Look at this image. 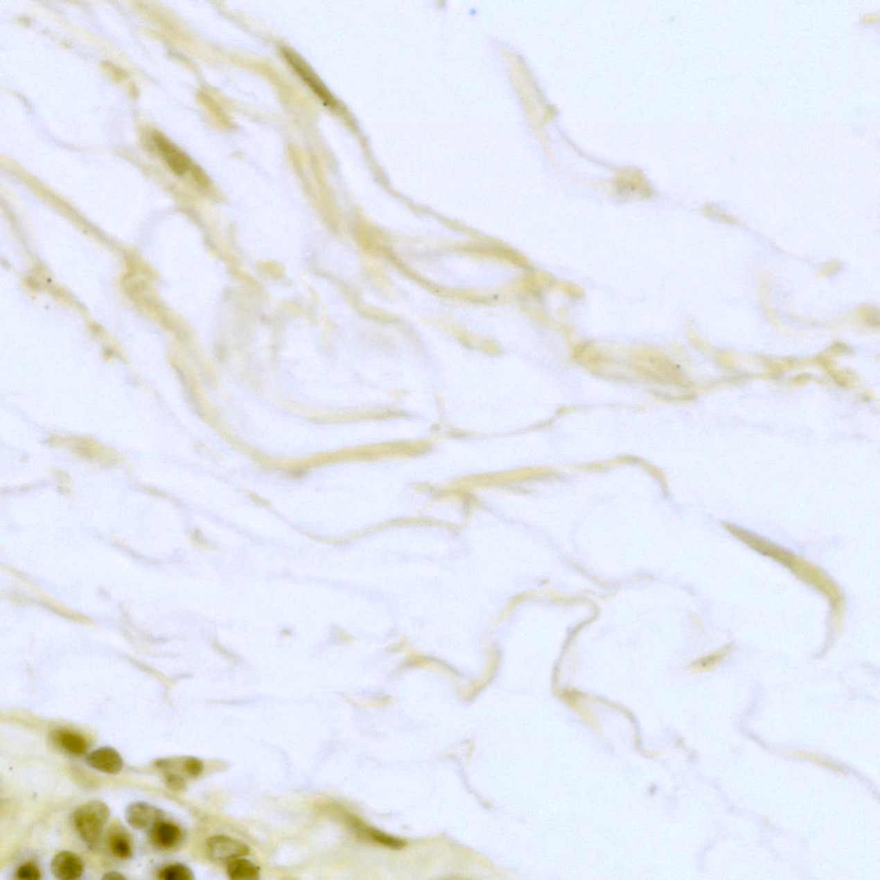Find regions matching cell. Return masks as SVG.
<instances>
[{
  "mask_svg": "<svg viewBox=\"0 0 880 880\" xmlns=\"http://www.w3.org/2000/svg\"><path fill=\"white\" fill-rule=\"evenodd\" d=\"M42 877L41 872L33 863H26L19 868L17 878L22 880H38Z\"/></svg>",
  "mask_w": 880,
  "mask_h": 880,
  "instance_id": "18",
  "label": "cell"
},
{
  "mask_svg": "<svg viewBox=\"0 0 880 880\" xmlns=\"http://www.w3.org/2000/svg\"><path fill=\"white\" fill-rule=\"evenodd\" d=\"M159 878L163 880H192L194 874L191 868L182 864L168 865L159 872Z\"/></svg>",
  "mask_w": 880,
  "mask_h": 880,
  "instance_id": "14",
  "label": "cell"
},
{
  "mask_svg": "<svg viewBox=\"0 0 880 880\" xmlns=\"http://www.w3.org/2000/svg\"><path fill=\"white\" fill-rule=\"evenodd\" d=\"M725 527L749 548L789 568L801 581L813 586L826 597L831 607L833 622L835 627L839 628L845 615V597L836 583L822 568L746 529L729 524H725Z\"/></svg>",
  "mask_w": 880,
  "mask_h": 880,
  "instance_id": "1",
  "label": "cell"
},
{
  "mask_svg": "<svg viewBox=\"0 0 880 880\" xmlns=\"http://www.w3.org/2000/svg\"><path fill=\"white\" fill-rule=\"evenodd\" d=\"M110 811L107 804L93 800L75 811L73 822L82 839L89 844H96L101 838L103 827L108 822Z\"/></svg>",
  "mask_w": 880,
  "mask_h": 880,
  "instance_id": "2",
  "label": "cell"
},
{
  "mask_svg": "<svg viewBox=\"0 0 880 880\" xmlns=\"http://www.w3.org/2000/svg\"><path fill=\"white\" fill-rule=\"evenodd\" d=\"M792 754L793 755L794 757L803 758V759L809 760L811 762H813V763L817 764L818 765H821V766L822 767L831 768V770H838V768H837L836 765L831 763V762L828 761L827 759H825V758L824 757L818 756V755H816L813 753H810V751L799 750V751H795V753H793Z\"/></svg>",
  "mask_w": 880,
  "mask_h": 880,
  "instance_id": "17",
  "label": "cell"
},
{
  "mask_svg": "<svg viewBox=\"0 0 880 880\" xmlns=\"http://www.w3.org/2000/svg\"><path fill=\"white\" fill-rule=\"evenodd\" d=\"M362 829L364 833H366V834L369 836L371 839L376 841V842H378V843L382 844V845L391 847V849H401V847L405 845V843H404L403 841L386 835L385 833L377 831V829L364 827H363Z\"/></svg>",
  "mask_w": 880,
  "mask_h": 880,
  "instance_id": "15",
  "label": "cell"
},
{
  "mask_svg": "<svg viewBox=\"0 0 880 880\" xmlns=\"http://www.w3.org/2000/svg\"><path fill=\"white\" fill-rule=\"evenodd\" d=\"M53 739L64 750L71 754L84 755L87 751V741L83 736L71 731H56L53 733Z\"/></svg>",
  "mask_w": 880,
  "mask_h": 880,
  "instance_id": "10",
  "label": "cell"
},
{
  "mask_svg": "<svg viewBox=\"0 0 880 880\" xmlns=\"http://www.w3.org/2000/svg\"><path fill=\"white\" fill-rule=\"evenodd\" d=\"M227 874L234 880H252L259 878L260 868L246 859L238 858L227 863Z\"/></svg>",
  "mask_w": 880,
  "mask_h": 880,
  "instance_id": "11",
  "label": "cell"
},
{
  "mask_svg": "<svg viewBox=\"0 0 880 880\" xmlns=\"http://www.w3.org/2000/svg\"><path fill=\"white\" fill-rule=\"evenodd\" d=\"M103 879H111V880H112V879H113V880H118V879H126V877H125V876H124V875H123V874H120V872H107V874H105V875H103Z\"/></svg>",
  "mask_w": 880,
  "mask_h": 880,
  "instance_id": "21",
  "label": "cell"
},
{
  "mask_svg": "<svg viewBox=\"0 0 880 880\" xmlns=\"http://www.w3.org/2000/svg\"><path fill=\"white\" fill-rule=\"evenodd\" d=\"M85 869L84 862L78 854L62 851L53 858L51 871L56 879L73 880L80 878Z\"/></svg>",
  "mask_w": 880,
  "mask_h": 880,
  "instance_id": "5",
  "label": "cell"
},
{
  "mask_svg": "<svg viewBox=\"0 0 880 880\" xmlns=\"http://www.w3.org/2000/svg\"><path fill=\"white\" fill-rule=\"evenodd\" d=\"M166 782L167 786L174 791H181L185 788V780L176 773L166 772Z\"/></svg>",
  "mask_w": 880,
  "mask_h": 880,
  "instance_id": "20",
  "label": "cell"
},
{
  "mask_svg": "<svg viewBox=\"0 0 880 880\" xmlns=\"http://www.w3.org/2000/svg\"><path fill=\"white\" fill-rule=\"evenodd\" d=\"M283 55L285 58L288 60L290 65L294 68L299 76L308 85L317 98L323 101L325 105L331 107L336 105L334 96L331 95L328 88L322 83L317 75L313 73L309 66L298 55L285 49H283Z\"/></svg>",
  "mask_w": 880,
  "mask_h": 880,
  "instance_id": "4",
  "label": "cell"
},
{
  "mask_svg": "<svg viewBox=\"0 0 880 880\" xmlns=\"http://www.w3.org/2000/svg\"><path fill=\"white\" fill-rule=\"evenodd\" d=\"M207 850L211 860L217 863H229L249 853V847L245 843L224 835L211 837L207 841Z\"/></svg>",
  "mask_w": 880,
  "mask_h": 880,
  "instance_id": "3",
  "label": "cell"
},
{
  "mask_svg": "<svg viewBox=\"0 0 880 880\" xmlns=\"http://www.w3.org/2000/svg\"><path fill=\"white\" fill-rule=\"evenodd\" d=\"M163 813L152 804L135 802L126 811L127 822L132 828L143 829L152 827L156 822L162 820Z\"/></svg>",
  "mask_w": 880,
  "mask_h": 880,
  "instance_id": "7",
  "label": "cell"
},
{
  "mask_svg": "<svg viewBox=\"0 0 880 880\" xmlns=\"http://www.w3.org/2000/svg\"><path fill=\"white\" fill-rule=\"evenodd\" d=\"M732 651V645H726L720 650L716 651L710 655L701 658L700 660L694 662L690 669L694 672H705L713 670L717 667L723 661L729 653Z\"/></svg>",
  "mask_w": 880,
  "mask_h": 880,
  "instance_id": "12",
  "label": "cell"
},
{
  "mask_svg": "<svg viewBox=\"0 0 880 880\" xmlns=\"http://www.w3.org/2000/svg\"><path fill=\"white\" fill-rule=\"evenodd\" d=\"M87 762L89 766L106 774H118L123 768V757L111 747H102L92 751L88 755Z\"/></svg>",
  "mask_w": 880,
  "mask_h": 880,
  "instance_id": "8",
  "label": "cell"
},
{
  "mask_svg": "<svg viewBox=\"0 0 880 880\" xmlns=\"http://www.w3.org/2000/svg\"><path fill=\"white\" fill-rule=\"evenodd\" d=\"M153 139H155L157 148L162 153L164 159L166 160L168 166H169L171 170L175 174L178 175V176H182V175L187 173L189 168H191V161H189L188 157L184 152L179 151L176 146L168 141L160 132H155Z\"/></svg>",
  "mask_w": 880,
  "mask_h": 880,
  "instance_id": "6",
  "label": "cell"
},
{
  "mask_svg": "<svg viewBox=\"0 0 880 880\" xmlns=\"http://www.w3.org/2000/svg\"><path fill=\"white\" fill-rule=\"evenodd\" d=\"M111 852L120 859H128L132 856V850L130 841L120 831H114L109 838Z\"/></svg>",
  "mask_w": 880,
  "mask_h": 880,
  "instance_id": "13",
  "label": "cell"
},
{
  "mask_svg": "<svg viewBox=\"0 0 880 880\" xmlns=\"http://www.w3.org/2000/svg\"><path fill=\"white\" fill-rule=\"evenodd\" d=\"M151 839L160 849H171L180 842L182 831L177 825L160 820L152 827Z\"/></svg>",
  "mask_w": 880,
  "mask_h": 880,
  "instance_id": "9",
  "label": "cell"
},
{
  "mask_svg": "<svg viewBox=\"0 0 880 880\" xmlns=\"http://www.w3.org/2000/svg\"><path fill=\"white\" fill-rule=\"evenodd\" d=\"M182 768L185 774L191 777H197L203 772L204 765L198 758L185 757L182 759Z\"/></svg>",
  "mask_w": 880,
  "mask_h": 880,
  "instance_id": "16",
  "label": "cell"
},
{
  "mask_svg": "<svg viewBox=\"0 0 880 880\" xmlns=\"http://www.w3.org/2000/svg\"><path fill=\"white\" fill-rule=\"evenodd\" d=\"M558 290L572 299H579L585 295L584 290L581 286L571 282L561 281L556 284Z\"/></svg>",
  "mask_w": 880,
  "mask_h": 880,
  "instance_id": "19",
  "label": "cell"
}]
</instances>
